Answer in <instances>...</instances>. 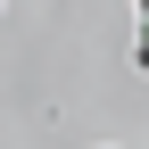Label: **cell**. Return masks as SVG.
I'll return each instance as SVG.
<instances>
[{
    "label": "cell",
    "instance_id": "cell-1",
    "mask_svg": "<svg viewBox=\"0 0 149 149\" xmlns=\"http://www.w3.org/2000/svg\"><path fill=\"white\" fill-rule=\"evenodd\" d=\"M141 66H149V17H141Z\"/></svg>",
    "mask_w": 149,
    "mask_h": 149
},
{
    "label": "cell",
    "instance_id": "cell-2",
    "mask_svg": "<svg viewBox=\"0 0 149 149\" xmlns=\"http://www.w3.org/2000/svg\"><path fill=\"white\" fill-rule=\"evenodd\" d=\"M141 17H149V0H141Z\"/></svg>",
    "mask_w": 149,
    "mask_h": 149
}]
</instances>
